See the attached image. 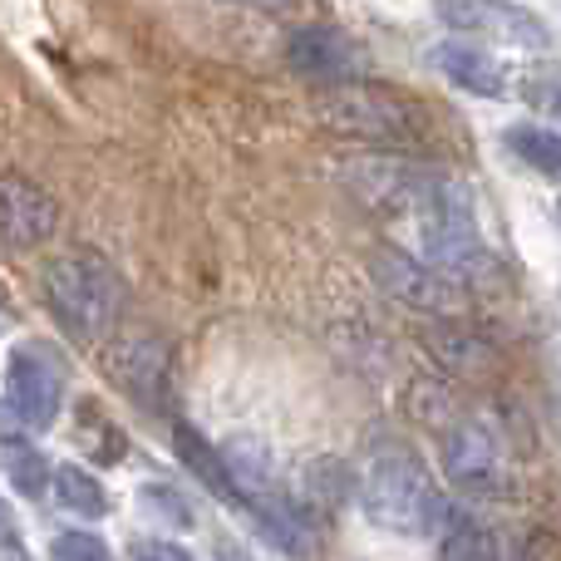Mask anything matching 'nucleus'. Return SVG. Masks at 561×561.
<instances>
[{
    "instance_id": "nucleus-1",
    "label": "nucleus",
    "mask_w": 561,
    "mask_h": 561,
    "mask_svg": "<svg viewBox=\"0 0 561 561\" xmlns=\"http://www.w3.org/2000/svg\"><path fill=\"white\" fill-rule=\"evenodd\" d=\"M359 507L365 517L389 537H409V542H424V537H438L454 517L448 497L438 493V483L428 478L424 458L409 444L389 438L369 454L365 478H359Z\"/></svg>"
},
{
    "instance_id": "nucleus-2",
    "label": "nucleus",
    "mask_w": 561,
    "mask_h": 561,
    "mask_svg": "<svg viewBox=\"0 0 561 561\" xmlns=\"http://www.w3.org/2000/svg\"><path fill=\"white\" fill-rule=\"evenodd\" d=\"M414 222H419V247L424 262H434L444 276L454 280H478L493 272V252H488L483 232L473 222V203L468 193L444 173H428L424 193L414 203Z\"/></svg>"
},
{
    "instance_id": "nucleus-3",
    "label": "nucleus",
    "mask_w": 561,
    "mask_h": 561,
    "mask_svg": "<svg viewBox=\"0 0 561 561\" xmlns=\"http://www.w3.org/2000/svg\"><path fill=\"white\" fill-rule=\"evenodd\" d=\"M118 276L108 272L99 256H55L45 266V300L55 310V320L79 340L108 335V325L118 320Z\"/></svg>"
},
{
    "instance_id": "nucleus-4",
    "label": "nucleus",
    "mask_w": 561,
    "mask_h": 561,
    "mask_svg": "<svg viewBox=\"0 0 561 561\" xmlns=\"http://www.w3.org/2000/svg\"><path fill=\"white\" fill-rule=\"evenodd\" d=\"M316 118L335 134L365 138V144H414L419 118L414 104L385 84H365V79H345V84H320Z\"/></svg>"
},
{
    "instance_id": "nucleus-5",
    "label": "nucleus",
    "mask_w": 561,
    "mask_h": 561,
    "mask_svg": "<svg viewBox=\"0 0 561 561\" xmlns=\"http://www.w3.org/2000/svg\"><path fill=\"white\" fill-rule=\"evenodd\" d=\"M65 404V385H59V369L49 355L30 345H15L5 355V424L25 428V434H45L59 419Z\"/></svg>"
},
{
    "instance_id": "nucleus-6",
    "label": "nucleus",
    "mask_w": 561,
    "mask_h": 561,
    "mask_svg": "<svg viewBox=\"0 0 561 561\" xmlns=\"http://www.w3.org/2000/svg\"><path fill=\"white\" fill-rule=\"evenodd\" d=\"M438 20L507 49H547V25L513 0H438Z\"/></svg>"
},
{
    "instance_id": "nucleus-7",
    "label": "nucleus",
    "mask_w": 561,
    "mask_h": 561,
    "mask_svg": "<svg viewBox=\"0 0 561 561\" xmlns=\"http://www.w3.org/2000/svg\"><path fill=\"white\" fill-rule=\"evenodd\" d=\"M286 65L310 84H345V79H359L365 49L340 25H300L286 35Z\"/></svg>"
},
{
    "instance_id": "nucleus-8",
    "label": "nucleus",
    "mask_w": 561,
    "mask_h": 561,
    "mask_svg": "<svg viewBox=\"0 0 561 561\" xmlns=\"http://www.w3.org/2000/svg\"><path fill=\"white\" fill-rule=\"evenodd\" d=\"M444 473L458 493L488 497L503 488V448H497V438L488 434L483 424L463 419V424L448 428V438H444Z\"/></svg>"
},
{
    "instance_id": "nucleus-9",
    "label": "nucleus",
    "mask_w": 561,
    "mask_h": 561,
    "mask_svg": "<svg viewBox=\"0 0 561 561\" xmlns=\"http://www.w3.org/2000/svg\"><path fill=\"white\" fill-rule=\"evenodd\" d=\"M375 276H379V286H385L389 296L404 300V306H414V310H434V316H444V310H454V300H458L454 276H444L434 262H424V256L379 252L375 256Z\"/></svg>"
},
{
    "instance_id": "nucleus-10",
    "label": "nucleus",
    "mask_w": 561,
    "mask_h": 561,
    "mask_svg": "<svg viewBox=\"0 0 561 561\" xmlns=\"http://www.w3.org/2000/svg\"><path fill=\"white\" fill-rule=\"evenodd\" d=\"M350 187L379 213H414L419 193L428 183V168H414L404 158H355L345 168Z\"/></svg>"
},
{
    "instance_id": "nucleus-11",
    "label": "nucleus",
    "mask_w": 561,
    "mask_h": 561,
    "mask_svg": "<svg viewBox=\"0 0 561 561\" xmlns=\"http://www.w3.org/2000/svg\"><path fill=\"white\" fill-rule=\"evenodd\" d=\"M0 217H5V242L15 247V252L49 242V237H55V227H59L55 197H49L45 187L25 183L20 173H10L5 187H0Z\"/></svg>"
},
{
    "instance_id": "nucleus-12",
    "label": "nucleus",
    "mask_w": 561,
    "mask_h": 561,
    "mask_svg": "<svg viewBox=\"0 0 561 561\" xmlns=\"http://www.w3.org/2000/svg\"><path fill=\"white\" fill-rule=\"evenodd\" d=\"M428 59H434V69L454 89H468V94H478V99H503L507 94L503 65H497L488 49L468 45V39H444V45L428 49Z\"/></svg>"
},
{
    "instance_id": "nucleus-13",
    "label": "nucleus",
    "mask_w": 561,
    "mask_h": 561,
    "mask_svg": "<svg viewBox=\"0 0 561 561\" xmlns=\"http://www.w3.org/2000/svg\"><path fill=\"white\" fill-rule=\"evenodd\" d=\"M173 448H178V458H183L187 473H197V483H203L222 507H242V513L252 507V503H247V493H242V483H237L232 463H227V454L207 444L197 428L178 424V428H173Z\"/></svg>"
},
{
    "instance_id": "nucleus-14",
    "label": "nucleus",
    "mask_w": 561,
    "mask_h": 561,
    "mask_svg": "<svg viewBox=\"0 0 561 561\" xmlns=\"http://www.w3.org/2000/svg\"><path fill=\"white\" fill-rule=\"evenodd\" d=\"M0 468H5V483L15 488L20 497L55 493V468H49V458L39 454L35 438H25L20 428H10V434L0 438Z\"/></svg>"
},
{
    "instance_id": "nucleus-15",
    "label": "nucleus",
    "mask_w": 561,
    "mask_h": 561,
    "mask_svg": "<svg viewBox=\"0 0 561 561\" xmlns=\"http://www.w3.org/2000/svg\"><path fill=\"white\" fill-rule=\"evenodd\" d=\"M55 503L65 507L69 517H84V523H99V517H108V507H114L104 493V483L79 463L55 468Z\"/></svg>"
},
{
    "instance_id": "nucleus-16",
    "label": "nucleus",
    "mask_w": 561,
    "mask_h": 561,
    "mask_svg": "<svg viewBox=\"0 0 561 561\" xmlns=\"http://www.w3.org/2000/svg\"><path fill=\"white\" fill-rule=\"evenodd\" d=\"M507 153H517L533 173L542 178H561V134L557 128H537V124H517L507 128Z\"/></svg>"
},
{
    "instance_id": "nucleus-17",
    "label": "nucleus",
    "mask_w": 561,
    "mask_h": 561,
    "mask_svg": "<svg viewBox=\"0 0 561 561\" xmlns=\"http://www.w3.org/2000/svg\"><path fill=\"white\" fill-rule=\"evenodd\" d=\"M49 561H114L104 547V537L94 533H59L49 542Z\"/></svg>"
},
{
    "instance_id": "nucleus-18",
    "label": "nucleus",
    "mask_w": 561,
    "mask_h": 561,
    "mask_svg": "<svg viewBox=\"0 0 561 561\" xmlns=\"http://www.w3.org/2000/svg\"><path fill=\"white\" fill-rule=\"evenodd\" d=\"M128 561H193V552L168 542V537H138V542L128 547Z\"/></svg>"
},
{
    "instance_id": "nucleus-19",
    "label": "nucleus",
    "mask_w": 561,
    "mask_h": 561,
    "mask_svg": "<svg viewBox=\"0 0 561 561\" xmlns=\"http://www.w3.org/2000/svg\"><path fill=\"white\" fill-rule=\"evenodd\" d=\"M483 561H527L523 547L513 542L507 533H488V547H483Z\"/></svg>"
},
{
    "instance_id": "nucleus-20",
    "label": "nucleus",
    "mask_w": 561,
    "mask_h": 561,
    "mask_svg": "<svg viewBox=\"0 0 561 561\" xmlns=\"http://www.w3.org/2000/svg\"><path fill=\"white\" fill-rule=\"evenodd\" d=\"M242 5H256V10H286L290 0H242Z\"/></svg>"
},
{
    "instance_id": "nucleus-21",
    "label": "nucleus",
    "mask_w": 561,
    "mask_h": 561,
    "mask_svg": "<svg viewBox=\"0 0 561 561\" xmlns=\"http://www.w3.org/2000/svg\"><path fill=\"white\" fill-rule=\"evenodd\" d=\"M552 108H557V118H561V94H557V99H552Z\"/></svg>"
},
{
    "instance_id": "nucleus-22",
    "label": "nucleus",
    "mask_w": 561,
    "mask_h": 561,
    "mask_svg": "<svg viewBox=\"0 0 561 561\" xmlns=\"http://www.w3.org/2000/svg\"><path fill=\"white\" fill-rule=\"evenodd\" d=\"M222 561H242V557H222Z\"/></svg>"
}]
</instances>
